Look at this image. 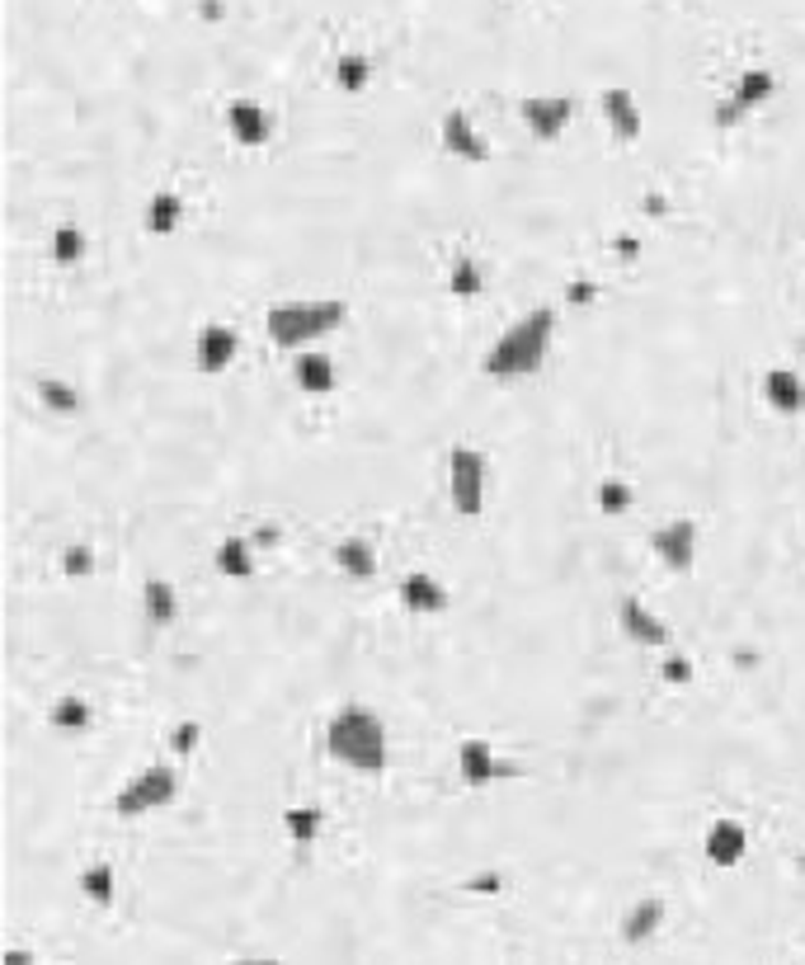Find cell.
I'll return each instance as SVG.
<instances>
[{
  "label": "cell",
  "mask_w": 805,
  "mask_h": 965,
  "mask_svg": "<svg viewBox=\"0 0 805 965\" xmlns=\"http://www.w3.org/2000/svg\"><path fill=\"white\" fill-rule=\"evenodd\" d=\"M551 340H556V311L551 307L523 311L518 321L504 325V335L490 344L481 373L490 382H528V377H537L541 367H547Z\"/></svg>",
  "instance_id": "6da1fadb"
},
{
  "label": "cell",
  "mask_w": 805,
  "mask_h": 965,
  "mask_svg": "<svg viewBox=\"0 0 805 965\" xmlns=\"http://www.w3.org/2000/svg\"><path fill=\"white\" fill-rule=\"evenodd\" d=\"M325 753L335 759L340 768H354V772H387L391 763V735H387V721L373 711V707H340L335 716L325 721Z\"/></svg>",
  "instance_id": "7a4b0ae2"
},
{
  "label": "cell",
  "mask_w": 805,
  "mask_h": 965,
  "mask_svg": "<svg viewBox=\"0 0 805 965\" xmlns=\"http://www.w3.org/2000/svg\"><path fill=\"white\" fill-rule=\"evenodd\" d=\"M348 321V307L340 297H292V302H278L265 311V335L288 349V354H307L316 340L335 335V330Z\"/></svg>",
  "instance_id": "3957f363"
},
{
  "label": "cell",
  "mask_w": 805,
  "mask_h": 965,
  "mask_svg": "<svg viewBox=\"0 0 805 965\" xmlns=\"http://www.w3.org/2000/svg\"><path fill=\"white\" fill-rule=\"evenodd\" d=\"M174 796H180V772H174L170 763H147L142 772H132V778L118 786L109 811L122 815V819H142V815L165 811Z\"/></svg>",
  "instance_id": "277c9868"
},
{
  "label": "cell",
  "mask_w": 805,
  "mask_h": 965,
  "mask_svg": "<svg viewBox=\"0 0 805 965\" xmlns=\"http://www.w3.org/2000/svg\"><path fill=\"white\" fill-rule=\"evenodd\" d=\"M485 495H490V462L481 448L458 443L448 452V504L462 518H481L485 514Z\"/></svg>",
  "instance_id": "5b68a950"
},
{
  "label": "cell",
  "mask_w": 805,
  "mask_h": 965,
  "mask_svg": "<svg viewBox=\"0 0 805 965\" xmlns=\"http://www.w3.org/2000/svg\"><path fill=\"white\" fill-rule=\"evenodd\" d=\"M773 95H777V72H768V66H749V72H740V81H734V90L726 99H716L711 122L716 128H740V122L754 109H763Z\"/></svg>",
  "instance_id": "8992f818"
},
{
  "label": "cell",
  "mask_w": 805,
  "mask_h": 965,
  "mask_svg": "<svg viewBox=\"0 0 805 965\" xmlns=\"http://www.w3.org/2000/svg\"><path fill=\"white\" fill-rule=\"evenodd\" d=\"M651 551L669 575H688L697 560V523L693 518H669L651 533Z\"/></svg>",
  "instance_id": "52a82bcc"
},
{
  "label": "cell",
  "mask_w": 805,
  "mask_h": 965,
  "mask_svg": "<svg viewBox=\"0 0 805 965\" xmlns=\"http://www.w3.org/2000/svg\"><path fill=\"white\" fill-rule=\"evenodd\" d=\"M518 118H523V128H528L537 142H556V137L570 128V118H575V99L570 95H528L518 104Z\"/></svg>",
  "instance_id": "ba28073f"
},
{
  "label": "cell",
  "mask_w": 805,
  "mask_h": 965,
  "mask_svg": "<svg viewBox=\"0 0 805 965\" xmlns=\"http://www.w3.org/2000/svg\"><path fill=\"white\" fill-rule=\"evenodd\" d=\"M618 626H622V636L632 645H651V651H659V645L674 641L669 622H664L655 608H645V599H636V593H626V599L618 603Z\"/></svg>",
  "instance_id": "9c48e42d"
},
{
  "label": "cell",
  "mask_w": 805,
  "mask_h": 965,
  "mask_svg": "<svg viewBox=\"0 0 805 965\" xmlns=\"http://www.w3.org/2000/svg\"><path fill=\"white\" fill-rule=\"evenodd\" d=\"M236 354H240V330H236V325H226V321H207V325L198 330V340H194V363H198V373L217 377V373H226V367L236 363Z\"/></svg>",
  "instance_id": "30bf717a"
},
{
  "label": "cell",
  "mask_w": 805,
  "mask_h": 965,
  "mask_svg": "<svg viewBox=\"0 0 805 965\" xmlns=\"http://www.w3.org/2000/svg\"><path fill=\"white\" fill-rule=\"evenodd\" d=\"M458 778L466 786H495L500 778H514V768L500 759L490 740H476V735H471V740L458 744Z\"/></svg>",
  "instance_id": "8fae6325"
},
{
  "label": "cell",
  "mask_w": 805,
  "mask_h": 965,
  "mask_svg": "<svg viewBox=\"0 0 805 965\" xmlns=\"http://www.w3.org/2000/svg\"><path fill=\"white\" fill-rule=\"evenodd\" d=\"M439 142H443L448 156H458V161H471V165L490 161V142L481 137V128L471 122L466 109H448V114H443V122H439Z\"/></svg>",
  "instance_id": "7c38bea8"
},
{
  "label": "cell",
  "mask_w": 805,
  "mask_h": 965,
  "mask_svg": "<svg viewBox=\"0 0 805 965\" xmlns=\"http://www.w3.org/2000/svg\"><path fill=\"white\" fill-rule=\"evenodd\" d=\"M763 400H768V410L782 415V419L805 415V377L796 373V367H786V363L768 367V373H763Z\"/></svg>",
  "instance_id": "4fadbf2b"
},
{
  "label": "cell",
  "mask_w": 805,
  "mask_h": 965,
  "mask_svg": "<svg viewBox=\"0 0 805 965\" xmlns=\"http://www.w3.org/2000/svg\"><path fill=\"white\" fill-rule=\"evenodd\" d=\"M226 128H232V137L240 147H265L273 137V114L259 99L240 95V99L226 104Z\"/></svg>",
  "instance_id": "5bb4252c"
},
{
  "label": "cell",
  "mask_w": 805,
  "mask_h": 965,
  "mask_svg": "<svg viewBox=\"0 0 805 965\" xmlns=\"http://www.w3.org/2000/svg\"><path fill=\"white\" fill-rule=\"evenodd\" d=\"M400 608L406 612H419V618H439V612L452 608V593L448 585H439L429 570H410L406 579H400Z\"/></svg>",
  "instance_id": "9a60e30c"
},
{
  "label": "cell",
  "mask_w": 805,
  "mask_h": 965,
  "mask_svg": "<svg viewBox=\"0 0 805 965\" xmlns=\"http://www.w3.org/2000/svg\"><path fill=\"white\" fill-rule=\"evenodd\" d=\"M603 118H608V128H612V137L618 142H636V137L645 132V114H641V104H636V95L626 90V85H612V90H603Z\"/></svg>",
  "instance_id": "2e32d148"
},
{
  "label": "cell",
  "mask_w": 805,
  "mask_h": 965,
  "mask_svg": "<svg viewBox=\"0 0 805 965\" xmlns=\"http://www.w3.org/2000/svg\"><path fill=\"white\" fill-rule=\"evenodd\" d=\"M292 382L302 396H330L340 386V367L330 354H321V349H307V354L292 358Z\"/></svg>",
  "instance_id": "e0dca14e"
},
{
  "label": "cell",
  "mask_w": 805,
  "mask_h": 965,
  "mask_svg": "<svg viewBox=\"0 0 805 965\" xmlns=\"http://www.w3.org/2000/svg\"><path fill=\"white\" fill-rule=\"evenodd\" d=\"M702 848H707V862H716V867H740L744 853H749V829H744L740 819H716L711 829H707V838H702Z\"/></svg>",
  "instance_id": "ac0fdd59"
},
{
  "label": "cell",
  "mask_w": 805,
  "mask_h": 965,
  "mask_svg": "<svg viewBox=\"0 0 805 965\" xmlns=\"http://www.w3.org/2000/svg\"><path fill=\"white\" fill-rule=\"evenodd\" d=\"M142 608H147V622L155 631H165V626H174V618H180V593H174L170 579L151 575L142 585Z\"/></svg>",
  "instance_id": "d6986e66"
},
{
  "label": "cell",
  "mask_w": 805,
  "mask_h": 965,
  "mask_svg": "<svg viewBox=\"0 0 805 965\" xmlns=\"http://www.w3.org/2000/svg\"><path fill=\"white\" fill-rule=\"evenodd\" d=\"M184 222V199L174 189H155L147 199V213H142V226L151 236H170L174 226Z\"/></svg>",
  "instance_id": "ffe728a7"
},
{
  "label": "cell",
  "mask_w": 805,
  "mask_h": 965,
  "mask_svg": "<svg viewBox=\"0 0 805 965\" xmlns=\"http://www.w3.org/2000/svg\"><path fill=\"white\" fill-rule=\"evenodd\" d=\"M335 566L348 575V579H373L377 575V547L367 537H344V542H335Z\"/></svg>",
  "instance_id": "44dd1931"
},
{
  "label": "cell",
  "mask_w": 805,
  "mask_h": 965,
  "mask_svg": "<svg viewBox=\"0 0 805 965\" xmlns=\"http://www.w3.org/2000/svg\"><path fill=\"white\" fill-rule=\"evenodd\" d=\"M33 392H39L43 410H52L57 419H72V415H80V410H85V396L76 392L72 382H62V377H52V373H43V377H39V386H33Z\"/></svg>",
  "instance_id": "7402d4cb"
},
{
  "label": "cell",
  "mask_w": 805,
  "mask_h": 965,
  "mask_svg": "<svg viewBox=\"0 0 805 965\" xmlns=\"http://www.w3.org/2000/svg\"><path fill=\"white\" fill-rule=\"evenodd\" d=\"M448 288H452V297L458 302H476V297L485 292V269H481V259L476 255H452V269H448Z\"/></svg>",
  "instance_id": "603a6c76"
},
{
  "label": "cell",
  "mask_w": 805,
  "mask_h": 965,
  "mask_svg": "<svg viewBox=\"0 0 805 965\" xmlns=\"http://www.w3.org/2000/svg\"><path fill=\"white\" fill-rule=\"evenodd\" d=\"M213 560H217V575H226V579H250L259 570L250 537H226Z\"/></svg>",
  "instance_id": "cb8c5ba5"
},
{
  "label": "cell",
  "mask_w": 805,
  "mask_h": 965,
  "mask_svg": "<svg viewBox=\"0 0 805 965\" xmlns=\"http://www.w3.org/2000/svg\"><path fill=\"white\" fill-rule=\"evenodd\" d=\"M367 81H373V57L358 52V47L340 52V57H335V85H340V90L344 95H363Z\"/></svg>",
  "instance_id": "d4e9b609"
},
{
  "label": "cell",
  "mask_w": 805,
  "mask_h": 965,
  "mask_svg": "<svg viewBox=\"0 0 805 965\" xmlns=\"http://www.w3.org/2000/svg\"><path fill=\"white\" fill-rule=\"evenodd\" d=\"M47 726H52V730H66V735L85 730V726H90V701L76 697V693L57 697V701H52V711H47Z\"/></svg>",
  "instance_id": "484cf974"
},
{
  "label": "cell",
  "mask_w": 805,
  "mask_h": 965,
  "mask_svg": "<svg viewBox=\"0 0 805 965\" xmlns=\"http://www.w3.org/2000/svg\"><path fill=\"white\" fill-rule=\"evenodd\" d=\"M321 811L316 805H288L283 811V824H288V838L292 844H316V834H321Z\"/></svg>",
  "instance_id": "4316f807"
},
{
  "label": "cell",
  "mask_w": 805,
  "mask_h": 965,
  "mask_svg": "<svg viewBox=\"0 0 805 965\" xmlns=\"http://www.w3.org/2000/svg\"><path fill=\"white\" fill-rule=\"evenodd\" d=\"M52 259H57L62 269H72V265H80L85 259V232L80 226H72V222H62L57 232H52Z\"/></svg>",
  "instance_id": "83f0119b"
},
{
  "label": "cell",
  "mask_w": 805,
  "mask_h": 965,
  "mask_svg": "<svg viewBox=\"0 0 805 965\" xmlns=\"http://www.w3.org/2000/svg\"><path fill=\"white\" fill-rule=\"evenodd\" d=\"M632 504H636V490L626 485L622 476H603V481H599V508H603L608 518L632 514Z\"/></svg>",
  "instance_id": "f1b7e54d"
},
{
  "label": "cell",
  "mask_w": 805,
  "mask_h": 965,
  "mask_svg": "<svg viewBox=\"0 0 805 965\" xmlns=\"http://www.w3.org/2000/svg\"><path fill=\"white\" fill-rule=\"evenodd\" d=\"M80 890L90 894L95 904H114V890H118V876H114V867H109V862L85 867V871H80Z\"/></svg>",
  "instance_id": "f546056e"
},
{
  "label": "cell",
  "mask_w": 805,
  "mask_h": 965,
  "mask_svg": "<svg viewBox=\"0 0 805 965\" xmlns=\"http://www.w3.org/2000/svg\"><path fill=\"white\" fill-rule=\"evenodd\" d=\"M659 919H664V904H659L655 894H651V900H641V904L632 909V914H626V937H632V942L651 937L655 928H659Z\"/></svg>",
  "instance_id": "4dcf8cb0"
},
{
  "label": "cell",
  "mask_w": 805,
  "mask_h": 965,
  "mask_svg": "<svg viewBox=\"0 0 805 965\" xmlns=\"http://www.w3.org/2000/svg\"><path fill=\"white\" fill-rule=\"evenodd\" d=\"M198 744H203V726H198V721H180V726L170 730V749L180 753V759H189V753H194Z\"/></svg>",
  "instance_id": "1f68e13d"
},
{
  "label": "cell",
  "mask_w": 805,
  "mask_h": 965,
  "mask_svg": "<svg viewBox=\"0 0 805 965\" xmlns=\"http://www.w3.org/2000/svg\"><path fill=\"white\" fill-rule=\"evenodd\" d=\"M62 570L72 575V579L95 575V551H90V547H66V551H62Z\"/></svg>",
  "instance_id": "d6a6232c"
},
{
  "label": "cell",
  "mask_w": 805,
  "mask_h": 965,
  "mask_svg": "<svg viewBox=\"0 0 805 965\" xmlns=\"http://www.w3.org/2000/svg\"><path fill=\"white\" fill-rule=\"evenodd\" d=\"M659 674H664V683L684 688V683H693V660H688V655H669V660L659 664Z\"/></svg>",
  "instance_id": "836d02e7"
},
{
  "label": "cell",
  "mask_w": 805,
  "mask_h": 965,
  "mask_svg": "<svg viewBox=\"0 0 805 965\" xmlns=\"http://www.w3.org/2000/svg\"><path fill=\"white\" fill-rule=\"evenodd\" d=\"M570 297H575V302H593V283H575Z\"/></svg>",
  "instance_id": "e575fe53"
},
{
  "label": "cell",
  "mask_w": 805,
  "mask_h": 965,
  "mask_svg": "<svg viewBox=\"0 0 805 965\" xmlns=\"http://www.w3.org/2000/svg\"><path fill=\"white\" fill-rule=\"evenodd\" d=\"M10 965H29V961H24V956H10Z\"/></svg>",
  "instance_id": "d590c367"
}]
</instances>
